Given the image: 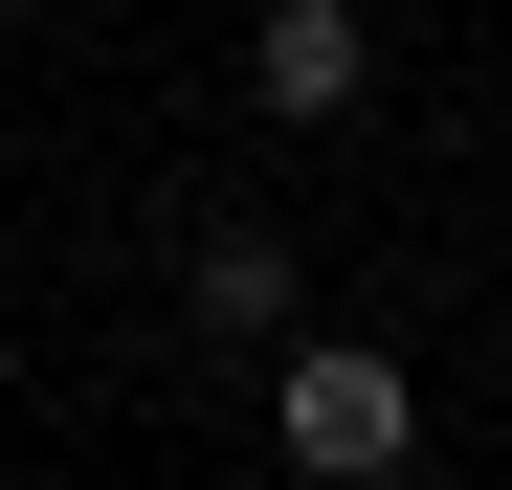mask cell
I'll return each mask as SVG.
<instances>
[{
  "instance_id": "2",
  "label": "cell",
  "mask_w": 512,
  "mask_h": 490,
  "mask_svg": "<svg viewBox=\"0 0 512 490\" xmlns=\"http://www.w3.org/2000/svg\"><path fill=\"white\" fill-rule=\"evenodd\" d=\"M245 112H268V134L379 112V0H268V23H245Z\"/></svg>"
},
{
  "instance_id": "3",
  "label": "cell",
  "mask_w": 512,
  "mask_h": 490,
  "mask_svg": "<svg viewBox=\"0 0 512 490\" xmlns=\"http://www.w3.org/2000/svg\"><path fill=\"white\" fill-rule=\"evenodd\" d=\"M290 223H201V268H179V312H201V335H290Z\"/></svg>"
},
{
  "instance_id": "1",
  "label": "cell",
  "mask_w": 512,
  "mask_h": 490,
  "mask_svg": "<svg viewBox=\"0 0 512 490\" xmlns=\"http://www.w3.org/2000/svg\"><path fill=\"white\" fill-rule=\"evenodd\" d=\"M268 446L357 490V468H401V446H423V379H401L379 335H290V379H268Z\"/></svg>"
}]
</instances>
